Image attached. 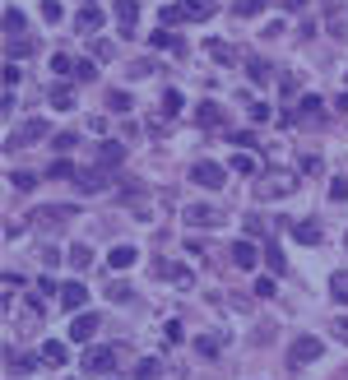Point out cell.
<instances>
[{"label":"cell","mask_w":348,"mask_h":380,"mask_svg":"<svg viewBox=\"0 0 348 380\" xmlns=\"http://www.w3.org/2000/svg\"><path fill=\"white\" fill-rule=\"evenodd\" d=\"M330 200H335V204H344V200H348V181H344V177L330 181Z\"/></svg>","instance_id":"40"},{"label":"cell","mask_w":348,"mask_h":380,"mask_svg":"<svg viewBox=\"0 0 348 380\" xmlns=\"http://www.w3.org/2000/svg\"><path fill=\"white\" fill-rule=\"evenodd\" d=\"M51 144H56L61 153H70V148H75V134H70V130H61V134H51Z\"/></svg>","instance_id":"45"},{"label":"cell","mask_w":348,"mask_h":380,"mask_svg":"<svg viewBox=\"0 0 348 380\" xmlns=\"http://www.w3.org/2000/svg\"><path fill=\"white\" fill-rule=\"evenodd\" d=\"M325 353V343L316 334H302V338H292V348H288V367H306V362H316Z\"/></svg>","instance_id":"3"},{"label":"cell","mask_w":348,"mask_h":380,"mask_svg":"<svg viewBox=\"0 0 348 380\" xmlns=\"http://www.w3.org/2000/svg\"><path fill=\"white\" fill-rule=\"evenodd\" d=\"M84 371H89V376H112L116 371V353L112 348H89V353H84Z\"/></svg>","instance_id":"4"},{"label":"cell","mask_w":348,"mask_h":380,"mask_svg":"<svg viewBox=\"0 0 348 380\" xmlns=\"http://www.w3.org/2000/svg\"><path fill=\"white\" fill-rule=\"evenodd\" d=\"M121 163H125V144H116V139H102V148H98V167L116 172Z\"/></svg>","instance_id":"8"},{"label":"cell","mask_w":348,"mask_h":380,"mask_svg":"<svg viewBox=\"0 0 348 380\" xmlns=\"http://www.w3.org/2000/svg\"><path fill=\"white\" fill-rule=\"evenodd\" d=\"M51 181H75L79 172H75V163H51V172H46Z\"/></svg>","instance_id":"29"},{"label":"cell","mask_w":348,"mask_h":380,"mask_svg":"<svg viewBox=\"0 0 348 380\" xmlns=\"http://www.w3.org/2000/svg\"><path fill=\"white\" fill-rule=\"evenodd\" d=\"M177 5H181V14H186V23H200L218 10V0H177Z\"/></svg>","instance_id":"9"},{"label":"cell","mask_w":348,"mask_h":380,"mask_svg":"<svg viewBox=\"0 0 348 380\" xmlns=\"http://www.w3.org/2000/svg\"><path fill=\"white\" fill-rule=\"evenodd\" d=\"M339 112H348V93H344V98H339Z\"/></svg>","instance_id":"53"},{"label":"cell","mask_w":348,"mask_h":380,"mask_svg":"<svg viewBox=\"0 0 348 380\" xmlns=\"http://www.w3.org/2000/svg\"><path fill=\"white\" fill-rule=\"evenodd\" d=\"M42 19L46 23H61V0H42Z\"/></svg>","instance_id":"43"},{"label":"cell","mask_w":348,"mask_h":380,"mask_svg":"<svg viewBox=\"0 0 348 380\" xmlns=\"http://www.w3.org/2000/svg\"><path fill=\"white\" fill-rule=\"evenodd\" d=\"M195 116H200V125H218V121H223V112H218L213 102H204V107H200Z\"/></svg>","instance_id":"34"},{"label":"cell","mask_w":348,"mask_h":380,"mask_svg":"<svg viewBox=\"0 0 348 380\" xmlns=\"http://www.w3.org/2000/svg\"><path fill=\"white\" fill-rule=\"evenodd\" d=\"M70 265H75V269H89V265H93V251H89V246H70Z\"/></svg>","instance_id":"32"},{"label":"cell","mask_w":348,"mask_h":380,"mask_svg":"<svg viewBox=\"0 0 348 380\" xmlns=\"http://www.w3.org/2000/svg\"><path fill=\"white\" fill-rule=\"evenodd\" d=\"M256 297H274V279H260L256 283Z\"/></svg>","instance_id":"50"},{"label":"cell","mask_w":348,"mask_h":380,"mask_svg":"<svg viewBox=\"0 0 348 380\" xmlns=\"http://www.w3.org/2000/svg\"><path fill=\"white\" fill-rule=\"evenodd\" d=\"M204 51H209L218 65H232V46H228V42H213V37H209V42H204Z\"/></svg>","instance_id":"25"},{"label":"cell","mask_w":348,"mask_h":380,"mask_svg":"<svg viewBox=\"0 0 348 380\" xmlns=\"http://www.w3.org/2000/svg\"><path fill=\"white\" fill-rule=\"evenodd\" d=\"M330 329H335V338H339V343H348V315H339V320L330 324Z\"/></svg>","instance_id":"48"},{"label":"cell","mask_w":348,"mask_h":380,"mask_svg":"<svg viewBox=\"0 0 348 380\" xmlns=\"http://www.w3.org/2000/svg\"><path fill=\"white\" fill-rule=\"evenodd\" d=\"M232 172H242V177H260L265 167H260L256 153H237V158H232Z\"/></svg>","instance_id":"19"},{"label":"cell","mask_w":348,"mask_h":380,"mask_svg":"<svg viewBox=\"0 0 348 380\" xmlns=\"http://www.w3.org/2000/svg\"><path fill=\"white\" fill-rule=\"evenodd\" d=\"M46 134H51V130H46V121H23L19 130L10 134V144H5V148H23V144H37V139H46Z\"/></svg>","instance_id":"6"},{"label":"cell","mask_w":348,"mask_h":380,"mask_svg":"<svg viewBox=\"0 0 348 380\" xmlns=\"http://www.w3.org/2000/svg\"><path fill=\"white\" fill-rule=\"evenodd\" d=\"M116 23H121V37H135V19H139V0H116L112 5Z\"/></svg>","instance_id":"7"},{"label":"cell","mask_w":348,"mask_h":380,"mask_svg":"<svg viewBox=\"0 0 348 380\" xmlns=\"http://www.w3.org/2000/svg\"><path fill=\"white\" fill-rule=\"evenodd\" d=\"M135 260H139V251H135V246H116L112 255H107V265H112V269H130Z\"/></svg>","instance_id":"20"},{"label":"cell","mask_w":348,"mask_h":380,"mask_svg":"<svg viewBox=\"0 0 348 380\" xmlns=\"http://www.w3.org/2000/svg\"><path fill=\"white\" fill-rule=\"evenodd\" d=\"M93 334H98V315H93V311L75 315V324H70V338H75V343H89Z\"/></svg>","instance_id":"10"},{"label":"cell","mask_w":348,"mask_h":380,"mask_svg":"<svg viewBox=\"0 0 348 380\" xmlns=\"http://www.w3.org/2000/svg\"><path fill=\"white\" fill-rule=\"evenodd\" d=\"M232 265H237V269H256V265H260L256 241H237V246H232Z\"/></svg>","instance_id":"13"},{"label":"cell","mask_w":348,"mask_h":380,"mask_svg":"<svg viewBox=\"0 0 348 380\" xmlns=\"http://www.w3.org/2000/svg\"><path fill=\"white\" fill-rule=\"evenodd\" d=\"M19 79H23V70L10 61V65H5V84H10V89H19Z\"/></svg>","instance_id":"47"},{"label":"cell","mask_w":348,"mask_h":380,"mask_svg":"<svg viewBox=\"0 0 348 380\" xmlns=\"http://www.w3.org/2000/svg\"><path fill=\"white\" fill-rule=\"evenodd\" d=\"M330 297L348 306V269H339V274H330Z\"/></svg>","instance_id":"22"},{"label":"cell","mask_w":348,"mask_h":380,"mask_svg":"<svg viewBox=\"0 0 348 380\" xmlns=\"http://www.w3.org/2000/svg\"><path fill=\"white\" fill-rule=\"evenodd\" d=\"M84 302H89V292H84V283H66V288H61V306H66V311H79Z\"/></svg>","instance_id":"16"},{"label":"cell","mask_w":348,"mask_h":380,"mask_svg":"<svg viewBox=\"0 0 348 380\" xmlns=\"http://www.w3.org/2000/svg\"><path fill=\"white\" fill-rule=\"evenodd\" d=\"M181 338H186V334H181V324L168 320V343H181Z\"/></svg>","instance_id":"51"},{"label":"cell","mask_w":348,"mask_h":380,"mask_svg":"<svg viewBox=\"0 0 348 380\" xmlns=\"http://www.w3.org/2000/svg\"><path fill=\"white\" fill-rule=\"evenodd\" d=\"M5 33H10V37H19V33H23V14L14 10V5L5 10Z\"/></svg>","instance_id":"31"},{"label":"cell","mask_w":348,"mask_h":380,"mask_svg":"<svg viewBox=\"0 0 348 380\" xmlns=\"http://www.w3.org/2000/svg\"><path fill=\"white\" fill-rule=\"evenodd\" d=\"M344 246H348V236H344Z\"/></svg>","instance_id":"54"},{"label":"cell","mask_w":348,"mask_h":380,"mask_svg":"<svg viewBox=\"0 0 348 380\" xmlns=\"http://www.w3.org/2000/svg\"><path fill=\"white\" fill-rule=\"evenodd\" d=\"M93 75H98V70H93V61H75V79H79V84H89Z\"/></svg>","instance_id":"42"},{"label":"cell","mask_w":348,"mask_h":380,"mask_svg":"<svg viewBox=\"0 0 348 380\" xmlns=\"http://www.w3.org/2000/svg\"><path fill=\"white\" fill-rule=\"evenodd\" d=\"M292 190H297V177H292V172L265 167L256 177V195H260V200H283V195H292Z\"/></svg>","instance_id":"1"},{"label":"cell","mask_w":348,"mask_h":380,"mask_svg":"<svg viewBox=\"0 0 348 380\" xmlns=\"http://www.w3.org/2000/svg\"><path fill=\"white\" fill-rule=\"evenodd\" d=\"M251 121H270V107L265 102H251Z\"/></svg>","instance_id":"49"},{"label":"cell","mask_w":348,"mask_h":380,"mask_svg":"<svg viewBox=\"0 0 348 380\" xmlns=\"http://www.w3.org/2000/svg\"><path fill=\"white\" fill-rule=\"evenodd\" d=\"M181 107H186V98H181L177 89H168V93H163V112H168V116H177Z\"/></svg>","instance_id":"28"},{"label":"cell","mask_w":348,"mask_h":380,"mask_svg":"<svg viewBox=\"0 0 348 380\" xmlns=\"http://www.w3.org/2000/svg\"><path fill=\"white\" fill-rule=\"evenodd\" d=\"M10 181H14V190H33V186H37L33 172H10Z\"/></svg>","instance_id":"39"},{"label":"cell","mask_w":348,"mask_h":380,"mask_svg":"<svg viewBox=\"0 0 348 380\" xmlns=\"http://www.w3.org/2000/svg\"><path fill=\"white\" fill-rule=\"evenodd\" d=\"M265 5H270V0H237V5H232V14H242V19H251V14H260V10H265Z\"/></svg>","instance_id":"27"},{"label":"cell","mask_w":348,"mask_h":380,"mask_svg":"<svg viewBox=\"0 0 348 380\" xmlns=\"http://www.w3.org/2000/svg\"><path fill=\"white\" fill-rule=\"evenodd\" d=\"M51 70H56V75H75V61L61 51V56H51Z\"/></svg>","instance_id":"44"},{"label":"cell","mask_w":348,"mask_h":380,"mask_svg":"<svg viewBox=\"0 0 348 380\" xmlns=\"http://www.w3.org/2000/svg\"><path fill=\"white\" fill-rule=\"evenodd\" d=\"M321 116H325V102L316 98V93H306V98H302V112H297V121L316 125V121H321Z\"/></svg>","instance_id":"17"},{"label":"cell","mask_w":348,"mask_h":380,"mask_svg":"<svg viewBox=\"0 0 348 380\" xmlns=\"http://www.w3.org/2000/svg\"><path fill=\"white\" fill-rule=\"evenodd\" d=\"M247 75L256 79V84H265V79H270V65H265V61H247Z\"/></svg>","instance_id":"38"},{"label":"cell","mask_w":348,"mask_h":380,"mask_svg":"<svg viewBox=\"0 0 348 380\" xmlns=\"http://www.w3.org/2000/svg\"><path fill=\"white\" fill-rule=\"evenodd\" d=\"M265 260H270V269H274V274H283V269H288V260H283V251H279V246H270V251H265Z\"/></svg>","instance_id":"41"},{"label":"cell","mask_w":348,"mask_h":380,"mask_svg":"<svg viewBox=\"0 0 348 380\" xmlns=\"http://www.w3.org/2000/svg\"><path fill=\"white\" fill-rule=\"evenodd\" d=\"M70 218H75V209H66V204H46V209H33V213H28V223L42 227V232H56V227H66Z\"/></svg>","instance_id":"2"},{"label":"cell","mask_w":348,"mask_h":380,"mask_svg":"<svg viewBox=\"0 0 348 380\" xmlns=\"http://www.w3.org/2000/svg\"><path fill=\"white\" fill-rule=\"evenodd\" d=\"M163 23H168V28H172V23H186V14H181V5H168V10H163Z\"/></svg>","instance_id":"46"},{"label":"cell","mask_w":348,"mask_h":380,"mask_svg":"<svg viewBox=\"0 0 348 380\" xmlns=\"http://www.w3.org/2000/svg\"><path fill=\"white\" fill-rule=\"evenodd\" d=\"M51 107L70 112V107H75V93H70V89H51Z\"/></svg>","instance_id":"33"},{"label":"cell","mask_w":348,"mask_h":380,"mask_svg":"<svg viewBox=\"0 0 348 380\" xmlns=\"http://www.w3.org/2000/svg\"><path fill=\"white\" fill-rule=\"evenodd\" d=\"M5 56H10V61L33 56V37H10V42H5Z\"/></svg>","instance_id":"21"},{"label":"cell","mask_w":348,"mask_h":380,"mask_svg":"<svg viewBox=\"0 0 348 380\" xmlns=\"http://www.w3.org/2000/svg\"><path fill=\"white\" fill-rule=\"evenodd\" d=\"M149 42H154V46H163V51H177V56H181V51H186V42H181V37H172L168 28H163V33H154V37H149Z\"/></svg>","instance_id":"24"},{"label":"cell","mask_w":348,"mask_h":380,"mask_svg":"<svg viewBox=\"0 0 348 380\" xmlns=\"http://www.w3.org/2000/svg\"><path fill=\"white\" fill-rule=\"evenodd\" d=\"M42 362H46V367H61V362H66V343H61V338L42 343Z\"/></svg>","instance_id":"23"},{"label":"cell","mask_w":348,"mask_h":380,"mask_svg":"<svg viewBox=\"0 0 348 380\" xmlns=\"http://www.w3.org/2000/svg\"><path fill=\"white\" fill-rule=\"evenodd\" d=\"M107 107H112V112H130V93H107Z\"/></svg>","instance_id":"36"},{"label":"cell","mask_w":348,"mask_h":380,"mask_svg":"<svg viewBox=\"0 0 348 380\" xmlns=\"http://www.w3.org/2000/svg\"><path fill=\"white\" fill-rule=\"evenodd\" d=\"M107 302H130V283H107Z\"/></svg>","instance_id":"35"},{"label":"cell","mask_w":348,"mask_h":380,"mask_svg":"<svg viewBox=\"0 0 348 380\" xmlns=\"http://www.w3.org/2000/svg\"><path fill=\"white\" fill-rule=\"evenodd\" d=\"M75 28H79V33H98V28H102V10H98V5H84V10L75 14Z\"/></svg>","instance_id":"14"},{"label":"cell","mask_w":348,"mask_h":380,"mask_svg":"<svg viewBox=\"0 0 348 380\" xmlns=\"http://www.w3.org/2000/svg\"><path fill=\"white\" fill-rule=\"evenodd\" d=\"M186 223L191 227H213L218 223V209H213V204H186Z\"/></svg>","instance_id":"12"},{"label":"cell","mask_w":348,"mask_h":380,"mask_svg":"<svg viewBox=\"0 0 348 380\" xmlns=\"http://www.w3.org/2000/svg\"><path fill=\"white\" fill-rule=\"evenodd\" d=\"M154 269H158V274H163L168 283H177V288H191V283H195V274H191L186 265H168V260H158Z\"/></svg>","instance_id":"11"},{"label":"cell","mask_w":348,"mask_h":380,"mask_svg":"<svg viewBox=\"0 0 348 380\" xmlns=\"http://www.w3.org/2000/svg\"><path fill=\"white\" fill-rule=\"evenodd\" d=\"M89 51H93V61H112V56H116V46H112V42H102V37L89 46Z\"/></svg>","instance_id":"37"},{"label":"cell","mask_w":348,"mask_h":380,"mask_svg":"<svg viewBox=\"0 0 348 380\" xmlns=\"http://www.w3.org/2000/svg\"><path fill=\"white\" fill-rule=\"evenodd\" d=\"M292 236H297L302 246H316V241H321V223H311V218H302V223L292 227Z\"/></svg>","instance_id":"18"},{"label":"cell","mask_w":348,"mask_h":380,"mask_svg":"<svg viewBox=\"0 0 348 380\" xmlns=\"http://www.w3.org/2000/svg\"><path fill=\"white\" fill-rule=\"evenodd\" d=\"M195 348H200V357H218V353H223V338L200 334V338H195Z\"/></svg>","instance_id":"26"},{"label":"cell","mask_w":348,"mask_h":380,"mask_svg":"<svg viewBox=\"0 0 348 380\" xmlns=\"http://www.w3.org/2000/svg\"><path fill=\"white\" fill-rule=\"evenodd\" d=\"M306 0H283V10H302Z\"/></svg>","instance_id":"52"},{"label":"cell","mask_w":348,"mask_h":380,"mask_svg":"<svg viewBox=\"0 0 348 380\" xmlns=\"http://www.w3.org/2000/svg\"><path fill=\"white\" fill-rule=\"evenodd\" d=\"M158 371H163V367H158V357H144L135 367V380H158Z\"/></svg>","instance_id":"30"},{"label":"cell","mask_w":348,"mask_h":380,"mask_svg":"<svg viewBox=\"0 0 348 380\" xmlns=\"http://www.w3.org/2000/svg\"><path fill=\"white\" fill-rule=\"evenodd\" d=\"M191 181H195V186H204V190H223L228 172L218 167V163H195V167H191Z\"/></svg>","instance_id":"5"},{"label":"cell","mask_w":348,"mask_h":380,"mask_svg":"<svg viewBox=\"0 0 348 380\" xmlns=\"http://www.w3.org/2000/svg\"><path fill=\"white\" fill-rule=\"evenodd\" d=\"M75 186L84 190V195H93V190H102L107 186V167H93V172H79L75 177Z\"/></svg>","instance_id":"15"}]
</instances>
